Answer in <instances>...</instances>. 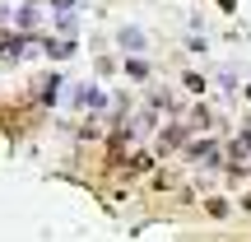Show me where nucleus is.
<instances>
[{
    "instance_id": "1",
    "label": "nucleus",
    "mask_w": 251,
    "mask_h": 242,
    "mask_svg": "<svg viewBox=\"0 0 251 242\" xmlns=\"http://www.w3.org/2000/svg\"><path fill=\"white\" fill-rule=\"evenodd\" d=\"M70 103L79 112H102V108H107V93H102L98 84H75V89H70Z\"/></svg>"
},
{
    "instance_id": "2",
    "label": "nucleus",
    "mask_w": 251,
    "mask_h": 242,
    "mask_svg": "<svg viewBox=\"0 0 251 242\" xmlns=\"http://www.w3.org/2000/svg\"><path fill=\"white\" fill-rule=\"evenodd\" d=\"M9 19H14V33H37V19H42V9H37L33 0H19V9H14Z\"/></svg>"
},
{
    "instance_id": "3",
    "label": "nucleus",
    "mask_w": 251,
    "mask_h": 242,
    "mask_svg": "<svg viewBox=\"0 0 251 242\" xmlns=\"http://www.w3.org/2000/svg\"><path fill=\"white\" fill-rule=\"evenodd\" d=\"M117 47H121V52H130V56H140L144 52V33L126 24V28H117Z\"/></svg>"
},
{
    "instance_id": "4",
    "label": "nucleus",
    "mask_w": 251,
    "mask_h": 242,
    "mask_svg": "<svg viewBox=\"0 0 251 242\" xmlns=\"http://www.w3.org/2000/svg\"><path fill=\"white\" fill-rule=\"evenodd\" d=\"M181 140H186V131L181 126H168V131H158V154H177Z\"/></svg>"
},
{
    "instance_id": "5",
    "label": "nucleus",
    "mask_w": 251,
    "mask_h": 242,
    "mask_svg": "<svg viewBox=\"0 0 251 242\" xmlns=\"http://www.w3.org/2000/svg\"><path fill=\"white\" fill-rule=\"evenodd\" d=\"M42 52L51 56V61H65V56L75 52V37H47V42H42Z\"/></svg>"
},
{
    "instance_id": "6",
    "label": "nucleus",
    "mask_w": 251,
    "mask_h": 242,
    "mask_svg": "<svg viewBox=\"0 0 251 242\" xmlns=\"http://www.w3.org/2000/svg\"><path fill=\"white\" fill-rule=\"evenodd\" d=\"M51 28H56V37H75V33H79V19H75V9H61V14L51 19Z\"/></svg>"
},
{
    "instance_id": "7",
    "label": "nucleus",
    "mask_w": 251,
    "mask_h": 242,
    "mask_svg": "<svg viewBox=\"0 0 251 242\" xmlns=\"http://www.w3.org/2000/svg\"><path fill=\"white\" fill-rule=\"evenodd\" d=\"M228 154H233V163H237V168H242V163L251 159V131H242V135H237V140L228 144Z\"/></svg>"
},
{
    "instance_id": "8",
    "label": "nucleus",
    "mask_w": 251,
    "mask_h": 242,
    "mask_svg": "<svg viewBox=\"0 0 251 242\" xmlns=\"http://www.w3.org/2000/svg\"><path fill=\"white\" fill-rule=\"evenodd\" d=\"M186 154H191V159H209V163H214V159H219V144H214V140H209V135H205V140L186 144Z\"/></svg>"
},
{
    "instance_id": "9",
    "label": "nucleus",
    "mask_w": 251,
    "mask_h": 242,
    "mask_svg": "<svg viewBox=\"0 0 251 242\" xmlns=\"http://www.w3.org/2000/svg\"><path fill=\"white\" fill-rule=\"evenodd\" d=\"M126 75L130 80H149V61L144 56H126Z\"/></svg>"
},
{
    "instance_id": "10",
    "label": "nucleus",
    "mask_w": 251,
    "mask_h": 242,
    "mask_svg": "<svg viewBox=\"0 0 251 242\" xmlns=\"http://www.w3.org/2000/svg\"><path fill=\"white\" fill-rule=\"evenodd\" d=\"M56 89H61V75H51V80L42 84V103H56Z\"/></svg>"
},
{
    "instance_id": "11",
    "label": "nucleus",
    "mask_w": 251,
    "mask_h": 242,
    "mask_svg": "<svg viewBox=\"0 0 251 242\" xmlns=\"http://www.w3.org/2000/svg\"><path fill=\"white\" fill-rule=\"evenodd\" d=\"M209 215H214V219H228V200H209Z\"/></svg>"
},
{
    "instance_id": "12",
    "label": "nucleus",
    "mask_w": 251,
    "mask_h": 242,
    "mask_svg": "<svg viewBox=\"0 0 251 242\" xmlns=\"http://www.w3.org/2000/svg\"><path fill=\"white\" fill-rule=\"evenodd\" d=\"M51 9H75V0H47Z\"/></svg>"
},
{
    "instance_id": "13",
    "label": "nucleus",
    "mask_w": 251,
    "mask_h": 242,
    "mask_svg": "<svg viewBox=\"0 0 251 242\" xmlns=\"http://www.w3.org/2000/svg\"><path fill=\"white\" fill-rule=\"evenodd\" d=\"M247 93H251V89H247Z\"/></svg>"
}]
</instances>
